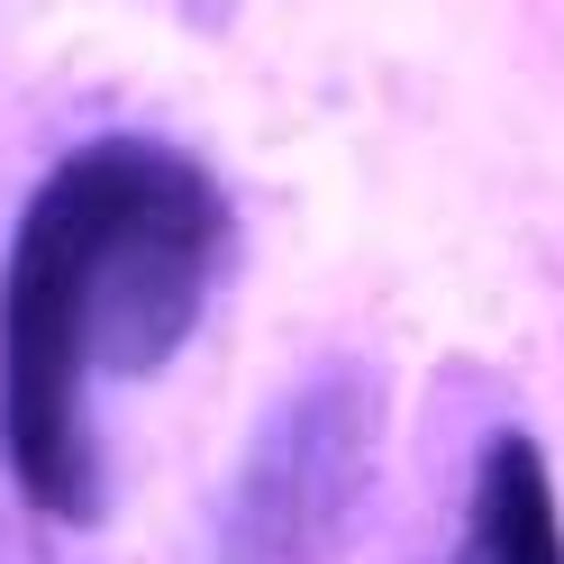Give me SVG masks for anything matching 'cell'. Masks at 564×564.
I'll list each match as a JSON object with an SVG mask.
<instances>
[{
    "label": "cell",
    "instance_id": "obj_1",
    "mask_svg": "<svg viewBox=\"0 0 564 564\" xmlns=\"http://www.w3.org/2000/svg\"><path fill=\"white\" fill-rule=\"evenodd\" d=\"M219 264L228 200L155 137L74 147L37 183L0 264V455L28 510L64 528L100 519L91 401L183 356Z\"/></svg>",
    "mask_w": 564,
    "mask_h": 564
},
{
    "label": "cell",
    "instance_id": "obj_2",
    "mask_svg": "<svg viewBox=\"0 0 564 564\" xmlns=\"http://www.w3.org/2000/svg\"><path fill=\"white\" fill-rule=\"evenodd\" d=\"M382 401L365 373H319L282 401L219 510V564H328L373 482Z\"/></svg>",
    "mask_w": 564,
    "mask_h": 564
},
{
    "label": "cell",
    "instance_id": "obj_3",
    "mask_svg": "<svg viewBox=\"0 0 564 564\" xmlns=\"http://www.w3.org/2000/svg\"><path fill=\"white\" fill-rule=\"evenodd\" d=\"M455 564H564L555 474H546V455L528 446V437H491V446H482Z\"/></svg>",
    "mask_w": 564,
    "mask_h": 564
}]
</instances>
